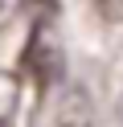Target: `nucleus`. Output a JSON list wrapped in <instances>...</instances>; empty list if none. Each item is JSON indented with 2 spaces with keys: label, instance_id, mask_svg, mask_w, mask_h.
<instances>
[{
  "label": "nucleus",
  "instance_id": "f257e3e1",
  "mask_svg": "<svg viewBox=\"0 0 123 127\" xmlns=\"http://www.w3.org/2000/svg\"><path fill=\"white\" fill-rule=\"evenodd\" d=\"M94 111H90V94L70 78L41 86L37 102H33L29 127H90Z\"/></svg>",
  "mask_w": 123,
  "mask_h": 127
},
{
  "label": "nucleus",
  "instance_id": "f03ea898",
  "mask_svg": "<svg viewBox=\"0 0 123 127\" xmlns=\"http://www.w3.org/2000/svg\"><path fill=\"white\" fill-rule=\"evenodd\" d=\"M25 66H29V74L37 78L41 86H49V82H57V78H62V49H57V41L49 37L45 25L33 33L29 49H25Z\"/></svg>",
  "mask_w": 123,
  "mask_h": 127
},
{
  "label": "nucleus",
  "instance_id": "7ed1b4c3",
  "mask_svg": "<svg viewBox=\"0 0 123 127\" xmlns=\"http://www.w3.org/2000/svg\"><path fill=\"white\" fill-rule=\"evenodd\" d=\"M12 107H16V78L0 70V127L8 123V115H12Z\"/></svg>",
  "mask_w": 123,
  "mask_h": 127
},
{
  "label": "nucleus",
  "instance_id": "20e7f679",
  "mask_svg": "<svg viewBox=\"0 0 123 127\" xmlns=\"http://www.w3.org/2000/svg\"><path fill=\"white\" fill-rule=\"evenodd\" d=\"M94 8L103 12L107 21H123V0H94Z\"/></svg>",
  "mask_w": 123,
  "mask_h": 127
},
{
  "label": "nucleus",
  "instance_id": "39448f33",
  "mask_svg": "<svg viewBox=\"0 0 123 127\" xmlns=\"http://www.w3.org/2000/svg\"><path fill=\"white\" fill-rule=\"evenodd\" d=\"M12 4H16V0H0V12H8V8H12Z\"/></svg>",
  "mask_w": 123,
  "mask_h": 127
}]
</instances>
